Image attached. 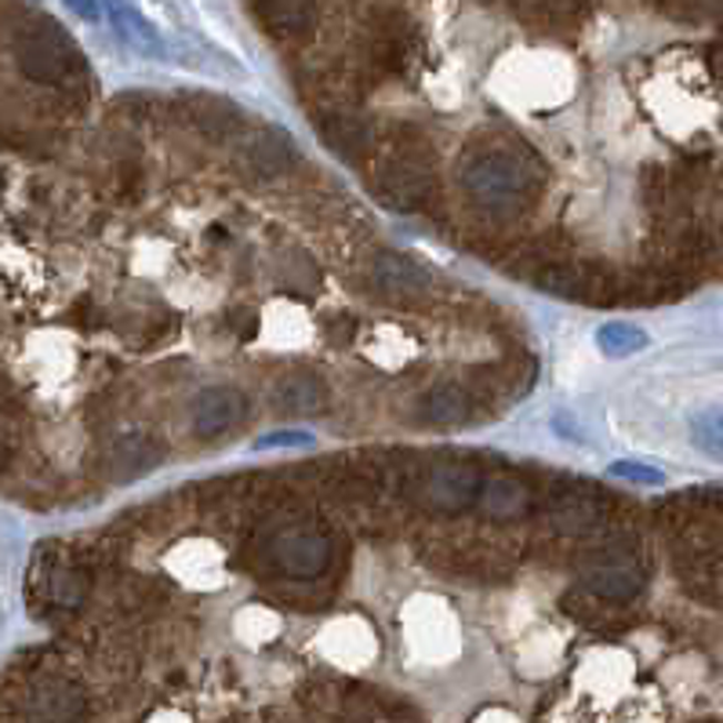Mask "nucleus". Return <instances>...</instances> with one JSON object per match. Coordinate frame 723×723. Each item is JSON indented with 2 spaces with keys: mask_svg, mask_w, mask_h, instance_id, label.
I'll return each instance as SVG.
<instances>
[{
  "mask_svg": "<svg viewBox=\"0 0 723 723\" xmlns=\"http://www.w3.org/2000/svg\"><path fill=\"white\" fill-rule=\"evenodd\" d=\"M455 182L480 218L520 222L546 193L549 164L528 142L512 135H483L458 156Z\"/></svg>",
  "mask_w": 723,
  "mask_h": 723,
  "instance_id": "f257e3e1",
  "label": "nucleus"
},
{
  "mask_svg": "<svg viewBox=\"0 0 723 723\" xmlns=\"http://www.w3.org/2000/svg\"><path fill=\"white\" fill-rule=\"evenodd\" d=\"M437 146L418 128H397L386 139V156L371 171V190L393 212L418 215L440 196L437 182Z\"/></svg>",
  "mask_w": 723,
  "mask_h": 723,
  "instance_id": "f03ea898",
  "label": "nucleus"
},
{
  "mask_svg": "<svg viewBox=\"0 0 723 723\" xmlns=\"http://www.w3.org/2000/svg\"><path fill=\"white\" fill-rule=\"evenodd\" d=\"M11 51H16V65L22 70V77H30L37 84L65 88L84 77V59H81V51H77V44L70 41V33L44 16L19 26Z\"/></svg>",
  "mask_w": 723,
  "mask_h": 723,
  "instance_id": "7ed1b4c3",
  "label": "nucleus"
},
{
  "mask_svg": "<svg viewBox=\"0 0 723 723\" xmlns=\"http://www.w3.org/2000/svg\"><path fill=\"white\" fill-rule=\"evenodd\" d=\"M480 488H483L480 469L466 462V458H437L415 480L418 502L429 512H444V517H455V512H466L477 506Z\"/></svg>",
  "mask_w": 723,
  "mask_h": 723,
  "instance_id": "20e7f679",
  "label": "nucleus"
},
{
  "mask_svg": "<svg viewBox=\"0 0 723 723\" xmlns=\"http://www.w3.org/2000/svg\"><path fill=\"white\" fill-rule=\"evenodd\" d=\"M582 585L608 603H629L648 589V563H643V557L625 542L603 546L589 557L585 571H582Z\"/></svg>",
  "mask_w": 723,
  "mask_h": 723,
  "instance_id": "39448f33",
  "label": "nucleus"
},
{
  "mask_svg": "<svg viewBox=\"0 0 723 723\" xmlns=\"http://www.w3.org/2000/svg\"><path fill=\"white\" fill-rule=\"evenodd\" d=\"M332 538L324 531L309 528V523H292V528H281L269 538V560L273 568L284 571L287 578H317L332 568Z\"/></svg>",
  "mask_w": 723,
  "mask_h": 723,
  "instance_id": "423d86ee",
  "label": "nucleus"
},
{
  "mask_svg": "<svg viewBox=\"0 0 723 723\" xmlns=\"http://www.w3.org/2000/svg\"><path fill=\"white\" fill-rule=\"evenodd\" d=\"M91 593V574L84 563L62 553H41L37 557V603L48 611L73 614L84 608Z\"/></svg>",
  "mask_w": 723,
  "mask_h": 723,
  "instance_id": "0eeeda50",
  "label": "nucleus"
},
{
  "mask_svg": "<svg viewBox=\"0 0 723 723\" xmlns=\"http://www.w3.org/2000/svg\"><path fill=\"white\" fill-rule=\"evenodd\" d=\"M317 131L327 150L349 164H364L383 150V135L357 106H335L317 113Z\"/></svg>",
  "mask_w": 723,
  "mask_h": 723,
  "instance_id": "6e6552de",
  "label": "nucleus"
},
{
  "mask_svg": "<svg viewBox=\"0 0 723 723\" xmlns=\"http://www.w3.org/2000/svg\"><path fill=\"white\" fill-rule=\"evenodd\" d=\"M247 415V397L236 386H212L196 393L190 407V426L201 440L226 437L233 426H241Z\"/></svg>",
  "mask_w": 723,
  "mask_h": 723,
  "instance_id": "1a4fd4ad",
  "label": "nucleus"
},
{
  "mask_svg": "<svg viewBox=\"0 0 723 723\" xmlns=\"http://www.w3.org/2000/svg\"><path fill=\"white\" fill-rule=\"evenodd\" d=\"M371 281L378 287V295L389 302H418V298H426L432 287L429 273L418 266V262H411L407 255H397V252L375 255Z\"/></svg>",
  "mask_w": 723,
  "mask_h": 723,
  "instance_id": "9d476101",
  "label": "nucleus"
},
{
  "mask_svg": "<svg viewBox=\"0 0 723 723\" xmlns=\"http://www.w3.org/2000/svg\"><path fill=\"white\" fill-rule=\"evenodd\" d=\"M241 161L258 179H277L298 164V150L281 128H262V131H247L241 139Z\"/></svg>",
  "mask_w": 723,
  "mask_h": 723,
  "instance_id": "9b49d317",
  "label": "nucleus"
},
{
  "mask_svg": "<svg viewBox=\"0 0 723 723\" xmlns=\"http://www.w3.org/2000/svg\"><path fill=\"white\" fill-rule=\"evenodd\" d=\"M258 26L277 41H298L317 26V0H247Z\"/></svg>",
  "mask_w": 723,
  "mask_h": 723,
  "instance_id": "f8f14e48",
  "label": "nucleus"
},
{
  "mask_svg": "<svg viewBox=\"0 0 723 723\" xmlns=\"http://www.w3.org/2000/svg\"><path fill=\"white\" fill-rule=\"evenodd\" d=\"M477 415V397L462 383H440L418 400V418L432 429H458Z\"/></svg>",
  "mask_w": 723,
  "mask_h": 723,
  "instance_id": "ddd939ff",
  "label": "nucleus"
},
{
  "mask_svg": "<svg viewBox=\"0 0 723 723\" xmlns=\"http://www.w3.org/2000/svg\"><path fill=\"white\" fill-rule=\"evenodd\" d=\"M477 506L488 512L495 523H512V520H523L534 506V495H531V483H523L520 477H491L483 480Z\"/></svg>",
  "mask_w": 723,
  "mask_h": 723,
  "instance_id": "4468645a",
  "label": "nucleus"
},
{
  "mask_svg": "<svg viewBox=\"0 0 723 723\" xmlns=\"http://www.w3.org/2000/svg\"><path fill=\"white\" fill-rule=\"evenodd\" d=\"M549 523H553L560 534L582 538V534L597 531L603 523V506L593 502L589 495L568 491V495H560L553 506H549Z\"/></svg>",
  "mask_w": 723,
  "mask_h": 723,
  "instance_id": "2eb2a0df",
  "label": "nucleus"
},
{
  "mask_svg": "<svg viewBox=\"0 0 723 723\" xmlns=\"http://www.w3.org/2000/svg\"><path fill=\"white\" fill-rule=\"evenodd\" d=\"M277 404L287 415H317L327 407V383L313 371H292L281 378Z\"/></svg>",
  "mask_w": 723,
  "mask_h": 723,
  "instance_id": "dca6fc26",
  "label": "nucleus"
},
{
  "mask_svg": "<svg viewBox=\"0 0 723 723\" xmlns=\"http://www.w3.org/2000/svg\"><path fill=\"white\" fill-rule=\"evenodd\" d=\"M156 462H161V447H156L150 437L142 432H131V437H121L110 455V466H113V477L131 480V477H142L150 472Z\"/></svg>",
  "mask_w": 723,
  "mask_h": 723,
  "instance_id": "f3484780",
  "label": "nucleus"
},
{
  "mask_svg": "<svg viewBox=\"0 0 723 723\" xmlns=\"http://www.w3.org/2000/svg\"><path fill=\"white\" fill-rule=\"evenodd\" d=\"M597 346H600L603 357L622 360V357H633V353H640V349H648V332L637 324H629V320H611L597 332Z\"/></svg>",
  "mask_w": 723,
  "mask_h": 723,
  "instance_id": "a211bd4d",
  "label": "nucleus"
},
{
  "mask_svg": "<svg viewBox=\"0 0 723 723\" xmlns=\"http://www.w3.org/2000/svg\"><path fill=\"white\" fill-rule=\"evenodd\" d=\"M190 116H193V124L212 139L236 135V131H241V121H244L241 110H233L230 102H218V99H201L196 106H190Z\"/></svg>",
  "mask_w": 723,
  "mask_h": 723,
  "instance_id": "6ab92c4d",
  "label": "nucleus"
},
{
  "mask_svg": "<svg viewBox=\"0 0 723 723\" xmlns=\"http://www.w3.org/2000/svg\"><path fill=\"white\" fill-rule=\"evenodd\" d=\"M113 22H116V33H121L135 51H142V55H153V59H164L161 33H156L142 16H135L131 8H116L113 11Z\"/></svg>",
  "mask_w": 723,
  "mask_h": 723,
  "instance_id": "aec40b11",
  "label": "nucleus"
},
{
  "mask_svg": "<svg viewBox=\"0 0 723 723\" xmlns=\"http://www.w3.org/2000/svg\"><path fill=\"white\" fill-rule=\"evenodd\" d=\"M691 440L699 451H705L709 458L723 462V404L705 407L691 418Z\"/></svg>",
  "mask_w": 723,
  "mask_h": 723,
  "instance_id": "412c9836",
  "label": "nucleus"
},
{
  "mask_svg": "<svg viewBox=\"0 0 723 723\" xmlns=\"http://www.w3.org/2000/svg\"><path fill=\"white\" fill-rule=\"evenodd\" d=\"M608 472H611L614 480H633V483H665L662 469H654V466H640V462H614Z\"/></svg>",
  "mask_w": 723,
  "mask_h": 723,
  "instance_id": "4be33fe9",
  "label": "nucleus"
},
{
  "mask_svg": "<svg viewBox=\"0 0 723 723\" xmlns=\"http://www.w3.org/2000/svg\"><path fill=\"white\" fill-rule=\"evenodd\" d=\"M255 447H258V451H269V447H313V437H309V432H295V429L266 432V437L255 440Z\"/></svg>",
  "mask_w": 723,
  "mask_h": 723,
  "instance_id": "5701e85b",
  "label": "nucleus"
},
{
  "mask_svg": "<svg viewBox=\"0 0 723 723\" xmlns=\"http://www.w3.org/2000/svg\"><path fill=\"white\" fill-rule=\"evenodd\" d=\"M62 4L77 11L81 19H99V0H62Z\"/></svg>",
  "mask_w": 723,
  "mask_h": 723,
  "instance_id": "b1692460",
  "label": "nucleus"
},
{
  "mask_svg": "<svg viewBox=\"0 0 723 723\" xmlns=\"http://www.w3.org/2000/svg\"><path fill=\"white\" fill-rule=\"evenodd\" d=\"M4 466H8V447H4V440H0V472H4Z\"/></svg>",
  "mask_w": 723,
  "mask_h": 723,
  "instance_id": "393cba45",
  "label": "nucleus"
}]
</instances>
